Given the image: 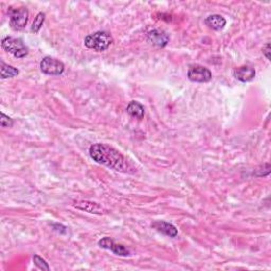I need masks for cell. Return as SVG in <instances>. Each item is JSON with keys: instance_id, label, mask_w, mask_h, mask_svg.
Segmentation results:
<instances>
[{"instance_id": "3", "label": "cell", "mask_w": 271, "mask_h": 271, "mask_svg": "<svg viewBox=\"0 0 271 271\" xmlns=\"http://www.w3.org/2000/svg\"><path fill=\"white\" fill-rule=\"evenodd\" d=\"M1 47L17 58H24L29 54V48L21 38L6 36L1 41Z\"/></svg>"}, {"instance_id": "9", "label": "cell", "mask_w": 271, "mask_h": 271, "mask_svg": "<svg viewBox=\"0 0 271 271\" xmlns=\"http://www.w3.org/2000/svg\"><path fill=\"white\" fill-rule=\"evenodd\" d=\"M233 75L237 81L242 83H248L254 80L255 70L252 67H250V66H241V67L234 69Z\"/></svg>"}, {"instance_id": "18", "label": "cell", "mask_w": 271, "mask_h": 271, "mask_svg": "<svg viewBox=\"0 0 271 271\" xmlns=\"http://www.w3.org/2000/svg\"><path fill=\"white\" fill-rule=\"evenodd\" d=\"M263 54L266 56L268 61H270V44L267 43L265 46L263 47Z\"/></svg>"}, {"instance_id": "15", "label": "cell", "mask_w": 271, "mask_h": 271, "mask_svg": "<svg viewBox=\"0 0 271 271\" xmlns=\"http://www.w3.org/2000/svg\"><path fill=\"white\" fill-rule=\"evenodd\" d=\"M45 17H46L45 13H43V12L38 13V14L35 17V19H34V22H33V24H32V27H31V32L32 33L36 34V33L39 32V30H41V28L43 27V25H44Z\"/></svg>"}, {"instance_id": "14", "label": "cell", "mask_w": 271, "mask_h": 271, "mask_svg": "<svg viewBox=\"0 0 271 271\" xmlns=\"http://www.w3.org/2000/svg\"><path fill=\"white\" fill-rule=\"evenodd\" d=\"M19 71L17 68L13 67L11 65L5 64L4 62H1V66H0V76H1L2 80L4 78H11L17 76Z\"/></svg>"}, {"instance_id": "6", "label": "cell", "mask_w": 271, "mask_h": 271, "mask_svg": "<svg viewBox=\"0 0 271 271\" xmlns=\"http://www.w3.org/2000/svg\"><path fill=\"white\" fill-rule=\"evenodd\" d=\"M188 78L193 83H209L212 80V72L201 65H191L188 70Z\"/></svg>"}, {"instance_id": "7", "label": "cell", "mask_w": 271, "mask_h": 271, "mask_svg": "<svg viewBox=\"0 0 271 271\" xmlns=\"http://www.w3.org/2000/svg\"><path fill=\"white\" fill-rule=\"evenodd\" d=\"M99 246L103 249H107L114 252L115 254L119 256H128L129 255V251L128 249L124 246L122 244H118L114 240L110 239V237L106 236L103 237L98 243Z\"/></svg>"}, {"instance_id": "5", "label": "cell", "mask_w": 271, "mask_h": 271, "mask_svg": "<svg viewBox=\"0 0 271 271\" xmlns=\"http://www.w3.org/2000/svg\"><path fill=\"white\" fill-rule=\"evenodd\" d=\"M39 67L43 74L47 75H61L65 71V65L59 59L46 56L42 59Z\"/></svg>"}, {"instance_id": "8", "label": "cell", "mask_w": 271, "mask_h": 271, "mask_svg": "<svg viewBox=\"0 0 271 271\" xmlns=\"http://www.w3.org/2000/svg\"><path fill=\"white\" fill-rule=\"evenodd\" d=\"M148 41L153 44L154 46H157V47H165L170 42V36L167 32H164L163 30L159 29H155L151 30L148 33Z\"/></svg>"}, {"instance_id": "16", "label": "cell", "mask_w": 271, "mask_h": 271, "mask_svg": "<svg viewBox=\"0 0 271 271\" xmlns=\"http://www.w3.org/2000/svg\"><path fill=\"white\" fill-rule=\"evenodd\" d=\"M33 262H34L36 267H38L41 270H46V271H49L50 270V267L48 265V263L46 262L43 259V257H41V256L37 255V254H35L34 256H33Z\"/></svg>"}, {"instance_id": "17", "label": "cell", "mask_w": 271, "mask_h": 271, "mask_svg": "<svg viewBox=\"0 0 271 271\" xmlns=\"http://www.w3.org/2000/svg\"><path fill=\"white\" fill-rule=\"evenodd\" d=\"M13 124H14L13 119L1 112V115H0V125H1L2 127H12Z\"/></svg>"}, {"instance_id": "2", "label": "cell", "mask_w": 271, "mask_h": 271, "mask_svg": "<svg viewBox=\"0 0 271 271\" xmlns=\"http://www.w3.org/2000/svg\"><path fill=\"white\" fill-rule=\"evenodd\" d=\"M114 43L109 32L106 31H98L89 34L85 37L84 44L88 49L94 50L96 52H104L106 51Z\"/></svg>"}, {"instance_id": "1", "label": "cell", "mask_w": 271, "mask_h": 271, "mask_svg": "<svg viewBox=\"0 0 271 271\" xmlns=\"http://www.w3.org/2000/svg\"><path fill=\"white\" fill-rule=\"evenodd\" d=\"M89 155L91 159L99 164L119 172H124V173L128 172V163L124 156L108 144H92L89 148Z\"/></svg>"}, {"instance_id": "11", "label": "cell", "mask_w": 271, "mask_h": 271, "mask_svg": "<svg viewBox=\"0 0 271 271\" xmlns=\"http://www.w3.org/2000/svg\"><path fill=\"white\" fill-rule=\"evenodd\" d=\"M74 207L76 209H80L82 211H85V212L92 213V214L105 213V210L102 206H100V204L97 202H92V201H87V200L76 201L74 203Z\"/></svg>"}, {"instance_id": "4", "label": "cell", "mask_w": 271, "mask_h": 271, "mask_svg": "<svg viewBox=\"0 0 271 271\" xmlns=\"http://www.w3.org/2000/svg\"><path fill=\"white\" fill-rule=\"evenodd\" d=\"M9 17L12 29L16 31L23 30L25 28V25L29 22V11L27 8L11 9L9 11Z\"/></svg>"}, {"instance_id": "10", "label": "cell", "mask_w": 271, "mask_h": 271, "mask_svg": "<svg viewBox=\"0 0 271 271\" xmlns=\"http://www.w3.org/2000/svg\"><path fill=\"white\" fill-rule=\"evenodd\" d=\"M151 228L157 230L158 232H160L169 237H172V239L178 235V230L174 224H172L165 221H155L153 223H151Z\"/></svg>"}, {"instance_id": "12", "label": "cell", "mask_w": 271, "mask_h": 271, "mask_svg": "<svg viewBox=\"0 0 271 271\" xmlns=\"http://www.w3.org/2000/svg\"><path fill=\"white\" fill-rule=\"evenodd\" d=\"M204 24H206L210 29H213L215 31L222 30L227 25L226 18L222 17L220 14H212L209 15L206 19H204Z\"/></svg>"}, {"instance_id": "13", "label": "cell", "mask_w": 271, "mask_h": 271, "mask_svg": "<svg viewBox=\"0 0 271 271\" xmlns=\"http://www.w3.org/2000/svg\"><path fill=\"white\" fill-rule=\"evenodd\" d=\"M126 110L128 115L136 119H139V120H141V119H143L144 117V107L137 101L129 102Z\"/></svg>"}]
</instances>
